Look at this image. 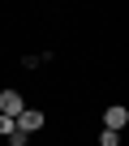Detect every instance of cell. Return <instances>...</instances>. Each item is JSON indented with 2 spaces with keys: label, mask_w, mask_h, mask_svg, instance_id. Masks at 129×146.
<instances>
[{
  "label": "cell",
  "mask_w": 129,
  "mask_h": 146,
  "mask_svg": "<svg viewBox=\"0 0 129 146\" xmlns=\"http://www.w3.org/2000/svg\"><path fill=\"white\" fill-rule=\"evenodd\" d=\"M22 108H26V103H22V95H17V90H0V116H13V120H17V116H22Z\"/></svg>",
  "instance_id": "cell-1"
},
{
  "label": "cell",
  "mask_w": 129,
  "mask_h": 146,
  "mask_svg": "<svg viewBox=\"0 0 129 146\" xmlns=\"http://www.w3.org/2000/svg\"><path fill=\"white\" fill-rule=\"evenodd\" d=\"M35 129H43V112H35V108H22V116H17V133H35Z\"/></svg>",
  "instance_id": "cell-2"
},
{
  "label": "cell",
  "mask_w": 129,
  "mask_h": 146,
  "mask_svg": "<svg viewBox=\"0 0 129 146\" xmlns=\"http://www.w3.org/2000/svg\"><path fill=\"white\" fill-rule=\"evenodd\" d=\"M103 125H108V133H120V129L129 125V112H125V108H108V112H103Z\"/></svg>",
  "instance_id": "cell-3"
},
{
  "label": "cell",
  "mask_w": 129,
  "mask_h": 146,
  "mask_svg": "<svg viewBox=\"0 0 129 146\" xmlns=\"http://www.w3.org/2000/svg\"><path fill=\"white\" fill-rule=\"evenodd\" d=\"M13 129H17V120H13V116H0V137H9Z\"/></svg>",
  "instance_id": "cell-4"
},
{
  "label": "cell",
  "mask_w": 129,
  "mask_h": 146,
  "mask_svg": "<svg viewBox=\"0 0 129 146\" xmlns=\"http://www.w3.org/2000/svg\"><path fill=\"white\" fill-rule=\"evenodd\" d=\"M116 142H120V137H116V133H108V129H103V133H99V146H116Z\"/></svg>",
  "instance_id": "cell-5"
}]
</instances>
